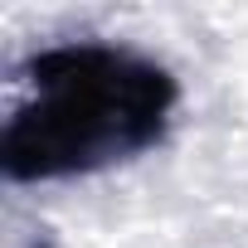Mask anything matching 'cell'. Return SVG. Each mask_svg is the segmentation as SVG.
<instances>
[{
  "instance_id": "1",
  "label": "cell",
  "mask_w": 248,
  "mask_h": 248,
  "mask_svg": "<svg viewBox=\"0 0 248 248\" xmlns=\"http://www.w3.org/2000/svg\"><path fill=\"white\" fill-rule=\"evenodd\" d=\"M180 107V83L141 49L107 39L49 44L25 63V102L0 137L10 180H68L151 151Z\"/></svg>"
}]
</instances>
